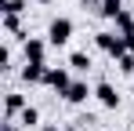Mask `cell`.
Here are the masks:
<instances>
[{
	"mask_svg": "<svg viewBox=\"0 0 134 131\" xmlns=\"http://www.w3.org/2000/svg\"><path fill=\"white\" fill-rule=\"evenodd\" d=\"M94 44L109 55V58H123L127 55V44H123V33H112V29H102L94 33Z\"/></svg>",
	"mask_w": 134,
	"mask_h": 131,
	"instance_id": "6da1fadb",
	"label": "cell"
},
{
	"mask_svg": "<svg viewBox=\"0 0 134 131\" xmlns=\"http://www.w3.org/2000/svg\"><path fill=\"white\" fill-rule=\"evenodd\" d=\"M69 40H72V18H65V15L51 18V26H47V44H51V47H65Z\"/></svg>",
	"mask_w": 134,
	"mask_h": 131,
	"instance_id": "7a4b0ae2",
	"label": "cell"
},
{
	"mask_svg": "<svg viewBox=\"0 0 134 131\" xmlns=\"http://www.w3.org/2000/svg\"><path fill=\"white\" fill-rule=\"evenodd\" d=\"M44 84H47V87H54L58 95H65V87L72 84V77H69V69H65V66H47Z\"/></svg>",
	"mask_w": 134,
	"mask_h": 131,
	"instance_id": "3957f363",
	"label": "cell"
},
{
	"mask_svg": "<svg viewBox=\"0 0 134 131\" xmlns=\"http://www.w3.org/2000/svg\"><path fill=\"white\" fill-rule=\"evenodd\" d=\"M22 55H25V62H47V40L25 37L22 40Z\"/></svg>",
	"mask_w": 134,
	"mask_h": 131,
	"instance_id": "277c9868",
	"label": "cell"
},
{
	"mask_svg": "<svg viewBox=\"0 0 134 131\" xmlns=\"http://www.w3.org/2000/svg\"><path fill=\"white\" fill-rule=\"evenodd\" d=\"M91 95H94V91H91V84H87V80H72V84L65 87V95H62V98H65L69 106H83Z\"/></svg>",
	"mask_w": 134,
	"mask_h": 131,
	"instance_id": "5b68a950",
	"label": "cell"
},
{
	"mask_svg": "<svg viewBox=\"0 0 134 131\" xmlns=\"http://www.w3.org/2000/svg\"><path fill=\"white\" fill-rule=\"evenodd\" d=\"M94 98H98V102H102L105 109H120V91H116L112 84H105V80L94 87Z\"/></svg>",
	"mask_w": 134,
	"mask_h": 131,
	"instance_id": "8992f818",
	"label": "cell"
},
{
	"mask_svg": "<svg viewBox=\"0 0 134 131\" xmlns=\"http://www.w3.org/2000/svg\"><path fill=\"white\" fill-rule=\"evenodd\" d=\"M47 77V62H22V80L25 84H44Z\"/></svg>",
	"mask_w": 134,
	"mask_h": 131,
	"instance_id": "52a82bcc",
	"label": "cell"
},
{
	"mask_svg": "<svg viewBox=\"0 0 134 131\" xmlns=\"http://www.w3.org/2000/svg\"><path fill=\"white\" fill-rule=\"evenodd\" d=\"M29 106L25 102V95H18V91H7V98H4V113H7V120H15L22 109Z\"/></svg>",
	"mask_w": 134,
	"mask_h": 131,
	"instance_id": "ba28073f",
	"label": "cell"
},
{
	"mask_svg": "<svg viewBox=\"0 0 134 131\" xmlns=\"http://www.w3.org/2000/svg\"><path fill=\"white\" fill-rule=\"evenodd\" d=\"M69 69L87 73V69H91V55H87V51H72V55H69Z\"/></svg>",
	"mask_w": 134,
	"mask_h": 131,
	"instance_id": "9c48e42d",
	"label": "cell"
},
{
	"mask_svg": "<svg viewBox=\"0 0 134 131\" xmlns=\"http://www.w3.org/2000/svg\"><path fill=\"white\" fill-rule=\"evenodd\" d=\"M112 26H116V33H134V15L127 11V7H123V11L112 18Z\"/></svg>",
	"mask_w": 134,
	"mask_h": 131,
	"instance_id": "30bf717a",
	"label": "cell"
},
{
	"mask_svg": "<svg viewBox=\"0 0 134 131\" xmlns=\"http://www.w3.org/2000/svg\"><path fill=\"white\" fill-rule=\"evenodd\" d=\"M18 124H22V128H36V124H40V109H36V106H25L22 113H18Z\"/></svg>",
	"mask_w": 134,
	"mask_h": 131,
	"instance_id": "8fae6325",
	"label": "cell"
},
{
	"mask_svg": "<svg viewBox=\"0 0 134 131\" xmlns=\"http://www.w3.org/2000/svg\"><path fill=\"white\" fill-rule=\"evenodd\" d=\"M120 11H123V0H105V4H102V11H98V15H102V18H116V15H120Z\"/></svg>",
	"mask_w": 134,
	"mask_h": 131,
	"instance_id": "7c38bea8",
	"label": "cell"
},
{
	"mask_svg": "<svg viewBox=\"0 0 134 131\" xmlns=\"http://www.w3.org/2000/svg\"><path fill=\"white\" fill-rule=\"evenodd\" d=\"M116 66H120V73H127V77H131V73H134V51H127L123 58H116Z\"/></svg>",
	"mask_w": 134,
	"mask_h": 131,
	"instance_id": "4fadbf2b",
	"label": "cell"
},
{
	"mask_svg": "<svg viewBox=\"0 0 134 131\" xmlns=\"http://www.w3.org/2000/svg\"><path fill=\"white\" fill-rule=\"evenodd\" d=\"M25 11V0H4V15H22Z\"/></svg>",
	"mask_w": 134,
	"mask_h": 131,
	"instance_id": "5bb4252c",
	"label": "cell"
},
{
	"mask_svg": "<svg viewBox=\"0 0 134 131\" xmlns=\"http://www.w3.org/2000/svg\"><path fill=\"white\" fill-rule=\"evenodd\" d=\"M4 29L7 33H22V18L18 15H4Z\"/></svg>",
	"mask_w": 134,
	"mask_h": 131,
	"instance_id": "9a60e30c",
	"label": "cell"
},
{
	"mask_svg": "<svg viewBox=\"0 0 134 131\" xmlns=\"http://www.w3.org/2000/svg\"><path fill=\"white\" fill-rule=\"evenodd\" d=\"M102 4L105 0H83V7H94V11H102Z\"/></svg>",
	"mask_w": 134,
	"mask_h": 131,
	"instance_id": "2e32d148",
	"label": "cell"
},
{
	"mask_svg": "<svg viewBox=\"0 0 134 131\" xmlns=\"http://www.w3.org/2000/svg\"><path fill=\"white\" fill-rule=\"evenodd\" d=\"M123 44H127V51H134V33H123Z\"/></svg>",
	"mask_w": 134,
	"mask_h": 131,
	"instance_id": "e0dca14e",
	"label": "cell"
},
{
	"mask_svg": "<svg viewBox=\"0 0 134 131\" xmlns=\"http://www.w3.org/2000/svg\"><path fill=\"white\" fill-rule=\"evenodd\" d=\"M40 131H62V128H54V124H44V128H40Z\"/></svg>",
	"mask_w": 134,
	"mask_h": 131,
	"instance_id": "ac0fdd59",
	"label": "cell"
}]
</instances>
